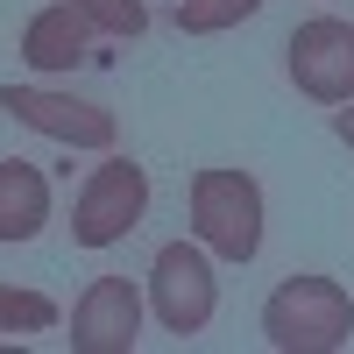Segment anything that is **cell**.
<instances>
[{"label": "cell", "instance_id": "6da1fadb", "mask_svg": "<svg viewBox=\"0 0 354 354\" xmlns=\"http://www.w3.org/2000/svg\"><path fill=\"white\" fill-rule=\"evenodd\" d=\"M262 333L277 354H333L354 340V298L333 277H283L262 305Z\"/></svg>", "mask_w": 354, "mask_h": 354}, {"label": "cell", "instance_id": "7a4b0ae2", "mask_svg": "<svg viewBox=\"0 0 354 354\" xmlns=\"http://www.w3.org/2000/svg\"><path fill=\"white\" fill-rule=\"evenodd\" d=\"M192 234L220 262H248L262 248V185L248 170H198L192 177Z\"/></svg>", "mask_w": 354, "mask_h": 354}, {"label": "cell", "instance_id": "3957f363", "mask_svg": "<svg viewBox=\"0 0 354 354\" xmlns=\"http://www.w3.org/2000/svg\"><path fill=\"white\" fill-rule=\"evenodd\" d=\"M149 305L163 319V333L192 340L213 326L220 312V277H213V248L205 241H163L149 262Z\"/></svg>", "mask_w": 354, "mask_h": 354}, {"label": "cell", "instance_id": "277c9868", "mask_svg": "<svg viewBox=\"0 0 354 354\" xmlns=\"http://www.w3.org/2000/svg\"><path fill=\"white\" fill-rule=\"evenodd\" d=\"M149 213V170L128 163V156H106L93 177L78 185V205H71V241L78 248H113L128 241Z\"/></svg>", "mask_w": 354, "mask_h": 354}, {"label": "cell", "instance_id": "5b68a950", "mask_svg": "<svg viewBox=\"0 0 354 354\" xmlns=\"http://www.w3.org/2000/svg\"><path fill=\"white\" fill-rule=\"evenodd\" d=\"M290 85L319 106H347L354 100V21L319 15L305 28H290Z\"/></svg>", "mask_w": 354, "mask_h": 354}, {"label": "cell", "instance_id": "8992f818", "mask_svg": "<svg viewBox=\"0 0 354 354\" xmlns=\"http://www.w3.org/2000/svg\"><path fill=\"white\" fill-rule=\"evenodd\" d=\"M0 106H8V121L64 142V149H113V135H121V121H113L106 106L71 100V93H43V85H8Z\"/></svg>", "mask_w": 354, "mask_h": 354}, {"label": "cell", "instance_id": "52a82bcc", "mask_svg": "<svg viewBox=\"0 0 354 354\" xmlns=\"http://www.w3.org/2000/svg\"><path fill=\"white\" fill-rule=\"evenodd\" d=\"M142 340V298L128 277H93L71 305V347L78 354H135Z\"/></svg>", "mask_w": 354, "mask_h": 354}, {"label": "cell", "instance_id": "ba28073f", "mask_svg": "<svg viewBox=\"0 0 354 354\" xmlns=\"http://www.w3.org/2000/svg\"><path fill=\"white\" fill-rule=\"evenodd\" d=\"M85 43H93V21H85L71 0L28 15V28H21V57H28L36 71H71V64H85Z\"/></svg>", "mask_w": 354, "mask_h": 354}, {"label": "cell", "instance_id": "9c48e42d", "mask_svg": "<svg viewBox=\"0 0 354 354\" xmlns=\"http://www.w3.org/2000/svg\"><path fill=\"white\" fill-rule=\"evenodd\" d=\"M43 220H50L43 170L21 163V156H8V163H0V241H36Z\"/></svg>", "mask_w": 354, "mask_h": 354}, {"label": "cell", "instance_id": "30bf717a", "mask_svg": "<svg viewBox=\"0 0 354 354\" xmlns=\"http://www.w3.org/2000/svg\"><path fill=\"white\" fill-rule=\"evenodd\" d=\"M255 8L262 0H177V28H185V36H220V28L248 21Z\"/></svg>", "mask_w": 354, "mask_h": 354}, {"label": "cell", "instance_id": "8fae6325", "mask_svg": "<svg viewBox=\"0 0 354 354\" xmlns=\"http://www.w3.org/2000/svg\"><path fill=\"white\" fill-rule=\"evenodd\" d=\"M50 326H57V305L43 298V290L0 283V333H50Z\"/></svg>", "mask_w": 354, "mask_h": 354}, {"label": "cell", "instance_id": "7c38bea8", "mask_svg": "<svg viewBox=\"0 0 354 354\" xmlns=\"http://www.w3.org/2000/svg\"><path fill=\"white\" fill-rule=\"evenodd\" d=\"M71 8L93 21L100 36H121V43H135L142 28H149V8H142V0H71Z\"/></svg>", "mask_w": 354, "mask_h": 354}, {"label": "cell", "instance_id": "4fadbf2b", "mask_svg": "<svg viewBox=\"0 0 354 354\" xmlns=\"http://www.w3.org/2000/svg\"><path fill=\"white\" fill-rule=\"evenodd\" d=\"M333 135H340L347 149H354V100H347V106H333Z\"/></svg>", "mask_w": 354, "mask_h": 354}]
</instances>
